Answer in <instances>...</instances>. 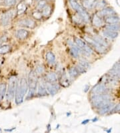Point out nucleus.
Wrapping results in <instances>:
<instances>
[{"label":"nucleus","instance_id":"aec40b11","mask_svg":"<svg viewBox=\"0 0 120 133\" xmlns=\"http://www.w3.org/2000/svg\"><path fill=\"white\" fill-rule=\"evenodd\" d=\"M10 50V46L9 45H1L0 46V55L7 53Z\"/></svg>","mask_w":120,"mask_h":133},{"label":"nucleus","instance_id":"9d476101","mask_svg":"<svg viewBox=\"0 0 120 133\" xmlns=\"http://www.w3.org/2000/svg\"><path fill=\"white\" fill-rule=\"evenodd\" d=\"M29 31L26 29H19L16 31L15 36L19 40H24L29 36Z\"/></svg>","mask_w":120,"mask_h":133},{"label":"nucleus","instance_id":"412c9836","mask_svg":"<svg viewBox=\"0 0 120 133\" xmlns=\"http://www.w3.org/2000/svg\"><path fill=\"white\" fill-rule=\"evenodd\" d=\"M47 5V2L46 0H41L39 2H37V8L38 10H42V9L45 6Z\"/></svg>","mask_w":120,"mask_h":133},{"label":"nucleus","instance_id":"a878e982","mask_svg":"<svg viewBox=\"0 0 120 133\" xmlns=\"http://www.w3.org/2000/svg\"><path fill=\"white\" fill-rule=\"evenodd\" d=\"M7 37L6 36H3L2 37L0 38V46L2 45L3 42H5L7 41Z\"/></svg>","mask_w":120,"mask_h":133},{"label":"nucleus","instance_id":"ddd939ff","mask_svg":"<svg viewBox=\"0 0 120 133\" xmlns=\"http://www.w3.org/2000/svg\"><path fill=\"white\" fill-rule=\"evenodd\" d=\"M45 79L49 83H55L58 80V76L55 73H49L45 76Z\"/></svg>","mask_w":120,"mask_h":133},{"label":"nucleus","instance_id":"b1692460","mask_svg":"<svg viewBox=\"0 0 120 133\" xmlns=\"http://www.w3.org/2000/svg\"><path fill=\"white\" fill-rule=\"evenodd\" d=\"M78 65H79L80 66H82V67H83V68H84V69L87 68V67L88 66L87 63H86L85 61H82L79 62V63Z\"/></svg>","mask_w":120,"mask_h":133},{"label":"nucleus","instance_id":"7ed1b4c3","mask_svg":"<svg viewBox=\"0 0 120 133\" xmlns=\"http://www.w3.org/2000/svg\"><path fill=\"white\" fill-rule=\"evenodd\" d=\"M69 2L72 8L77 11V13L81 17V18L85 22H87L89 19V15L84 8L80 5L77 0H69Z\"/></svg>","mask_w":120,"mask_h":133},{"label":"nucleus","instance_id":"1a4fd4ad","mask_svg":"<svg viewBox=\"0 0 120 133\" xmlns=\"http://www.w3.org/2000/svg\"><path fill=\"white\" fill-rule=\"evenodd\" d=\"M47 94V91L46 89V85L45 83L42 81H39L37 86V95L39 96H44Z\"/></svg>","mask_w":120,"mask_h":133},{"label":"nucleus","instance_id":"c85d7f7f","mask_svg":"<svg viewBox=\"0 0 120 133\" xmlns=\"http://www.w3.org/2000/svg\"><path fill=\"white\" fill-rule=\"evenodd\" d=\"M15 128H11V129H5V131H8V132H11V131H13V130H14Z\"/></svg>","mask_w":120,"mask_h":133},{"label":"nucleus","instance_id":"4468645a","mask_svg":"<svg viewBox=\"0 0 120 133\" xmlns=\"http://www.w3.org/2000/svg\"><path fill=\"white\" fill-rule=\"evenodd\" d=\"M46 60L50 65H53L55 63V57L52 52H48L46 54Z\"/></svg>","mask_w":120,"mask_h":133},{"label":"nucleus","instance_id":"f03ea898","mask_svg":"<svg viewBox=\"0 0 120 133\" xmlns=\"http://www.w3.org/2000/svg\"><path fill=\"white\" fill-rule=\"evenodd\" d=\"M37 72L35 71H31L29 73V80H28V89L29 93L27 95V98H31L35 95V91L37 87Z\"/></svg>","mask_w":120,"mask_h":133},{"label":"nucleus","instance_id":"473e14b6","mask_svg":"<svg viewBox=\"0 0 120 133\" xmlns=\"http://www.w3.org/2000/svg\"><path fill=\"white\" fill-rule=\"evenodd\" d=\"M2 132V129L0 128V132Z\"/></svg>","mask_w":120,"mask_h":133},{"label":"nucleus","instance_id":"c756f323","mask_svg":"<svg viewBox=\"0 0 120 133\" xmlns=\"http://www.w3.org/2000/svg\"><path fill=\"white\" fill-rule=\"evenodd\" d=\"M87 120H85V121H83V122H82V124H85V123H87Z\"/></svg>","mask_w":120,"mask_h":133},{"label":"nucleus","instance_id":"39448f33","mask_svg":"<svg viewBox=\"0 0 120 133\" xmlns=\"http://www.w3.org/2000/svg\"><path fill=\"white\" fill-rule=\"evenodd\" d=\"M15 14V11L13 10H9L5 13H3L0 18L1 24L3 26H6L9 25L11 19L14 17Z\"/></svg>","mask_w":120,"mask_h":133},{"label":"nucleus","instance_id":"393cba45","mask_svg":"<svg viewBox=\"0 0 120 133\" xmlns=\"http://www.w3.org/2000/svg\"><path fill=\"white\" fill-rule=\"evenodd\" d=\"M93 23H94L95 25H99L100 24V20H99V18H98V16H95L93 17Z\"/></svg>","mask_w":120,"mask_h":133},{"label":"nucleus","instance_id":"4be33fe9","mask_svg":"<svg viewBox=\"0 0 120 133\" xmlns=\"http://www.w3.org/2000/svg\"><path fill=\"white\" fill-rule=\"evenodd\" d=\"M32 16H33V17H34L35 19H41L42 17H43L42 11H35V12H34V13L32 14Z\"/></svg>","mask_w":120,"mask_h":133},{"label":"nucleus","instance_id":"f257e3e1","mask_svg":"<svg viewBox=\"0 0 120 133\" xmlns=\"http://www.w3.org/2000/svg\"><path fill=\"white\" fill-rule=\"evenodd\" d=\"M28 90V82L26 78H21L19 83L16 87L15 90V103L16 104H20L23 102L24 97L26 95Z\"/></svg>","mask_w":120,"mask_h":133},{"label":"nucleus","instance_id":"dca6fc26","mask_svg":"<svg viewBox=\"0 0 120 133\" xmlns=\"http://www.w3.org/2000/svg\"><path fill=\"white\" fill-rule=\"evenodd\" d=\"M60 83H61V85H63V87H67V86L69 85V79L67 78V75L64 73L61 75V77L60 79Z\"/></svg>","mask_w":120,"mask_h":133},{"label":"nucleus","instance_id":"0eeeda50","mask_svg":"<svg viewBox=\"0 0 120 133\" xmlns=\"http://www.w3.org/2000/svg\"><path fill=\"white\" fill-rule=\"evenodd\" d=\"M75 43L77 44V46L80 49L84 50V52H87V53H91V50L86 44L84 41L81 40L79 38H75Z\"/></svg>","mask_w":120,"mask_h":133},{"label":"nucleus","instance_id":"f8f14e48","mask_svg":"<svg viewBox=\"0 0 120 133\" xmlns=\"http://www.w3.org/2000/svg\"><path fill=\"white\" fill-rule=\"evenodd\" d=\"M27 10V4L25 2H21L17 6V14L18 15H22Z\"/></svg>","mask_w":120,"mask_h":133},{"label":"nucleus","instance_id":"2f4dec72","mask_svg":"<svg viewBox=\"0 0 120 133\" xmlns=\"http://www.w3.org/2000/svg\"><path fill=\"white\" fill-rule=\"evenodd\" d=\"M2 2H3V0H0V4L2 3Z\"/></svg>","mask_w":120,"mask_h":133},{"label":"nucleus","instance_id":"423d86ee","mask_svg":"<svg viewBox=\"0 0 120 133\" xmlns=\"http://www.w3.org/2000/svg\"><path fill=\"white\" fill-rule=\"evenodd\" d=\"M18 26L25 27V28H31L33 29L36 26V23L35 20L30 19V18H26V19H23L19 20L18 23Z\"/></svg>","mask_w":120,"mask_h":133},{"label":"nucleus","instance_id":"f3484780","mask_svg":"<svg viewBox=\"0 0 120 133\" xmlns=\"http://www.w3.org/2000/svg\"><path fill=\"white\" fill-rule=\"evenodd\" d=\"M95 0H83V5L85 8L90 9L94 5Z\"/></svg>","mask_w":120,"mask_h":133},{"label":"nucleus","instance_id":"20e7f679","mask_svg":"<svg viewBox=\"0 0 120 133\" xmlns=\"http://www.w3.org/2000/svg\"><path fill=\"white\" fill-rule=\"evenodd\" d=\"M17 87V79L15 77H12L9 80L8 88L7 89L6 97L7 100H11L15 96V92Z\"/></svg>","mask_w":120,"mask_h":133},{"label":"nucleus","instance_id":"a211bd4d","mask_svg":"<svg viewBox=\"0 0 120 133\" xmlns=\"http://www.w3.org/2000/svg\"><path fill=\"white\" fill-rule=\"evenodd\" d=\"M7 91V85L5 83H1L0 84V100L3 98L5 96V92Z\"/></svg>","mask_w":120,"mask_h":133},{"label":"nucleus","instance_id":"5701e85b","mask_svg":"<svg viewBox=\"0 0 120 133\" xmlns=\"http://www.w3.org/2000/svg\"><path fill=\"white\" fill-rule=\"evenodd\" d=\"M17 2V0H3V3L7 6H13Z\"/></svg>","mask_w":120,"mask_h":133},{"label":"nucleus","instance_id":"6e6552de","mask_svg":"<svg viewBox=\"0 0 120 133\" xmlns=\"http://www.w3.org/2000/svg\"><path fill=\"white\" fill-rule=\"evenodd\" d=\"M46 85V89L47 92L51 96H54L58 93V90L59 89V87L58 85L54 84L53 83H45Z\"/></svg>","mask_w":120,"mask_h":133},{"label":"nucleus","instance_id":"cd10ccee","mask_svg":"<svg viewBox=\"0 0 120 133\" xmlns=\"http://www.w3.org/2000/svg\"><path fill=\"white\" fill-rule=\"evenodd\" d=\"M32 2H33V0H25V3L27 4V5H31L32 3Z\"/></svg>","mask_w":120,"mask_h":133},{"label":"nucleus","instance_id":"2eb2a0df","mask_svg":"<svg viewBox=\"0 0 120 133\" xmlns=\"http://www.w3.org/2000/svg\"><path fill=\"white\" fill-rule=\"evenodd\" d=\"M51 11H52V9H51V7L50 5H47L45 6L42 10V16L43 17H45V18H47L51 15Z\"/></svg>","mask_w":120,"mask_h":133},{"label":"nucleus","instance_id":"bb28decb","mask_svg":"<svg viewBox=\"0 0 120 133\" xmlns=\"http://www.w3.org/2000/svg\"><path fill=\"white\" fill-rule=\"evenodd\" d=\"M43 71H44V69H43V67L42 66H39L37 68V71H36L37 73H43Z\"/></svg>","mask_w":120,"mask_h":133},{"label":"nucleus","instance_id":"6ab92c4d","mask_svg":"<svg viewBox=\"0 0 120 133\" xmlns=\"http://www.w3.org/2000/svg\"><path fill=\"white\" fill-rule=\"evenodd\" d=\"M69 75L71 77L75 78L77 77L79 75V72L76 69L75 67H71L69 69Z\"/></svg>","mask_w":120,"mask_h":133},{"label":"nucleus","instance_id":"7c9ffc66","mask_svg":"<svg viewBox=\"0 0 120 133\" xmlns=\"http://www.w3.org/2000/svg\"><path fill=\"white\" fill-rule=\"evenodd\" d=\"M34 1L35 2H39V1H41V0H34Z\"/></svg>","mask_w":120,"mask_h":133},{"label":"nucleus","instance_id":"9b49d317","mask_svg":"<svg viewBox=\"0 0 120 133\" xmlns=\"http://www.w3.org/2000/svg\"><path fill=\"white\" fill-rule=\"evenodd\" d=\"M69 45H70V52L71 55L75 58H77L79 56V48L77 46V44L75 45V44H74L73 42H69Z\"/></svg>","mask_w":120,"mask_h":133}]
</instances>
